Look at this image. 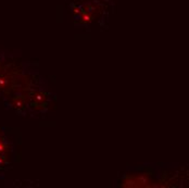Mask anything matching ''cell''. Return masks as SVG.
Listing matches in <instances>:
<instances>
[{
  "label": "cell",
  "instance_id": "cell-1",
  "mask_svg": "<svg viewBox=\"0 0 189 188\" xmlns=\"http://www.w3.org/2000/svg\"><path fill=\"white\" fill-rule=\"evenodd\" d=\"M50 100H51L50 94L42 93V91H37V93L33 95V97L31 98V104L34 108L40 109V111H45L49 106Z\"/></svg>",
  "mask_w": 189,
  "mask_h": 188
}]
</instances>
